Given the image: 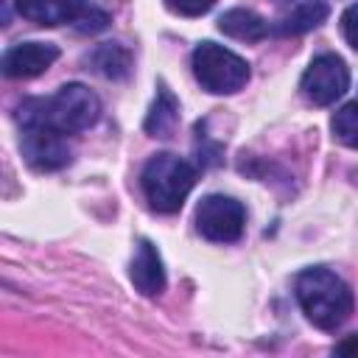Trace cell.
Returning a JSON list of instances; mask_svg holds the SVG:
<instances>
[{
  "instance_id": "obj_1",
  "label": "cell",
  "mask_w": 358,
  "mask_h": 358,
  "mask_svg": "<svg viewBox=\"0 0 358 358\" xmlns=\"http://www.w3.org/2000/svg\"><path fill=\"white\" fill-rule=\"evenodd\" d=\"M101 117V98L78 81L62 84L50 98H31L22 101V106L17 109V120L20 126H34V123H48L64 134H78L87 131L90 126H95V120Z\"/></svg>"
},
{
  "instance_id": "obj_2",
  "label": "cell",
  "mask_w": 358,
  "mask_h": 358,
  "mask_svg": "<svg viewBox=\"0 0 358 358\" xmlns=\"http://www.w3.org/2000/svg\"><path fill=\"white\" fill-rule=\"evenodd\" d=\"M294 291H296V302H299L302 313L319 330L341 327L350 319L352 305H355L350 285L336 271H330L324 266L302 268L294 280Z\"/></svg>"
},
{
  "instance_id": "obj_3",
  "label": "cell",
  "mask_w": 358,
  "mask_h": 358,
  "mask_svg": "<svg viewBox=\"0 0 358 358\" xmlns=\"http://www.w3.org/2000/svg\"><path fill=\"white\" fill-rule=\"evenodd\" d=\"M196 185V168L176 154H154L140 173V187L157 213H176Z\"/></svg>"
},
{
  "instance_id": "obj_4",
  "label": "cell",
  "mask_w": 358,
  "mask_h": 358,
  "mask_svg": "<svg viewBox=\"0 0 358 358\" xmlns=\"http://www.w3.org/2000/svg\"><path fill=\"white\" fill-rule=\"evenodd\" d=\"M190 67H193V76L201 84V90H207L213 95H232V92L243 90V84L249 81L246 59L218 42H210V39H204L193 48Z\"/></svg>"
},
{
  "instance_id": "obj_5",
  "label": "cell",
  "mask_w": 358,
  "mask_h": 358,
  "mask_svg": "<svg viewBox=\"0 0 358 358\" xmlns=\"http://www.w3.org/2000/svg\"><path fill=\"white\" fill-rule=\"evenodd\" d=\"M246 210L238 199L224 193H210L196 207V229L213 243H235L243 235Z\"/></svg>"
},
{
  "instance_id": "obj_6",
  "label": "cell",
  "mask_w": 358,
  "mask_h": 358,
  "mask_svg": "<svg viewBox=\"0 0 358 358\" xmlns=\"http://www.w3.org/2000/svg\"><path fill=\"white\" fill-rule=\"evenodd\" d=\"M347 87H350V70H347L344 59L336 53L316 56L299 78V92L313 106L336 103L347 92Z\"/></svg>"
},
{
  "instance_id": "obj_7",
  "label": "cell",
  "mask_w": 358,
  "mask_h": 358,
  "mask_svg": "<svg viewBox=\"0 0 358 358\" xmlns=\"http://www.w3.org/2000/svg\"><path fill=\"white\" fill-rule=\"evenodd\" d=\"M20 148H22L25 162L34 171H59L73 157L64 131H59V129H53L48 123L25 126L22 137H20Z\"/></svg>"
},
{
  "instance_id": "obj_8",
  "label": "cell",
  "mask_w": 358,
  "mask_h": 358,
  "mask_svg": "<svg viewBox=\"0 0 358 358\" xmlns=\"http://www.w3.org/2000/svg\"><path fill=\"white\" fill-rule=\"evenodd\" d=\"M59 59V48L50 42H17L3 53L0 70L6 78H34L42 76Z\"/></svg>"
},
{
  "instance_id": "obj_9",
  "label": "cell",
  "mask_w": 358,
  "mask_h": 358,
  "mask_svg": "<svg viewBox=\"0 0 358 358\" xmlns=\"http://www.w3.org/2000/svg\"><path fill=\"white\" fill-rule=\"evenodd\" d=\"M129 280L143 296H159L165 291V266H162L159 249L148 238H140L134 246Z\"/></svg>"
},
{
  "instance_id": "obj_10",
  "label": "cell",
  "mask_w": 358,
  "mask_h": 358,
  "mask_svg": "<svg viewBox=\"0 0 358 358\" xmlns=\"http://www.w3.org/2000/svg\"><path fill=\"white\" fill-rule=\"evenodd\" d=\"M17 14L25 17L34 25H45V28H56L64 22H76L84 11H87V0H14Z\"/></svg>"
},
{
  "instance_id": "obj_11",
  "label": "cell",
  "mask_w": 358,
  "mask_h": 358,
  "mask_svg": "<svg viewBox=\"0 0 358 358\" xmlns=\"http://www.w3.org/2000/svg\"><path fill=\"white\" fill-rule=\"evenodd\" d=\"M84 64L101 78L120 81L131 73V53L117 42H101L84 56Z\"/></svg>"
},
{
  "instance_id": "obj_12",
  "label": "cell",
  "mask_w": 358,
  "mask_h": 358,
  "mask_svg": "<svg viewBox=\"0 0 358 358\" xmlns=\"http://www.w3.org/2000/svg\"><path fill=\"white\" fill-rule=\"evenodd\" d=\"M327 17H330L327 0H302V3H296L271 31H274L277 36H299V34H308V31L319 28Z\"/></svg>"
},
{
  "instance_id": "obj_13",
  "label": "cell",
  "mask_w": 358,
  "mask_h": 358,
  "mask_svg": "<svg viewBox=\"0 0 358 358\" xmlns=\"http://www.w3.org/2000/svg\"><path fill=\"white\" fill-rule=\"evenodd\" d=\"M218 31L238 42H260L268 36V22L252 8H229L218 17Z\"/></svg>"
},
{
  "instance_id": "obj_14",
  "label": "cell",
  "mask_w": 358,
  "mask_h": 358,
  "mask_svg": "<svg viewBox=\"0 0 358 358\" xmlns=\"http://www.w3.org/2000/svg\"><path fill=\"white\" fill-rule=\"evenodd\" d=\"M176 126H179V101L165 84H159L154 103L148 106V115L143 120V129L151 137H171L176 131Z\"/></svg>"
},
{
  "instance_id": "obj_15",
  "label": "cell",
  "mask_w": 358,
  "mask_h": 358,
  "mask_svg": "<svg viewBox=\"0 0 358 358\" xmlns=\"http://www.w3.org/2000/svg\"><path fill=\"white\" fill-rule=\"evenodd\" d=\"M330 129H333V137L350 148H358V101H350L344 103L333 120H330Z\"/></svg>"
},
{
  "instance_id": "obj_16",
  "label": "cell",
  "mask_w": 358,
  "mask_h": 358,
  "mask_svg": "<svg viewBox=\"0 0 358 358\" xmlns=\"http://www.w3.org/2000/svg\"><path fill=\"white\" fill-rule=\"evenodd\" d=\"M109 22H112V20H109V14H106L103 8H98L95 3H90V6H87V11L73 22V28H76L78 34H98V31H103Z\"/></svg>"
},
{
  "instance_id": "obj_17",
  "label": "cell",
  "mask_w": 358,
  "mask_h": 358,
  "mask_svg": "<svg viewBox=\"0 0 358 358\" xmlns=\"http://www.w3.org/2000/svg\"><path fill=\"white\" fill-rule=\"evenodd\" d=\"M165 6L179 17H201L215 6V0H165Z\"/></svg>"
},
{
  "instance_id": "obj_18",
  "label": "cell",
  "mask_w": 358,
  "mask_h": 358,
  "mask_svg": "<svg viewBox=\"0 0 358 358\" xmlns=\"http://www.w3.org/2000/svg\"><path fill=\"white\" fill-rule=\"evenodd\" d=\"M341 34L352 50H358V3L347 6L341 14Z\"/></svg>"
},
{
  "instance_id": "obj_19",
  "label": "cell",
  "mask_w": 358,
  "mask_h": 358,
  "mask_svg": "<svg viewBox=\"0 0 358 358\" xmlns=\"http://www.w3.org/2000/svg\"><path fill=\"white\" fill-rule=\"evenodd\" d=\"M336 355L358 358V333H352V336H344V338L336 344Z\"/></svg>"
}]
</instances>
